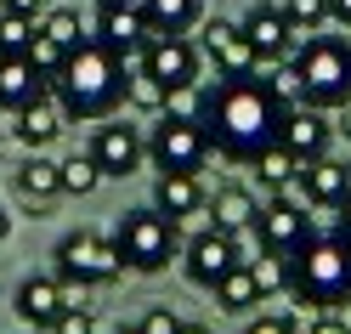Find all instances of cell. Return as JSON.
<instances>
[{
  "label": "cell",
  "instance_id": "19",
  "mask_svg": "<svg viewBox=\"0 0 351 334\" xmlns=\"http://www.w3.org/2000/svg\"><path fill=\"white\" fill-rule=\"evenodd\" d=\"M17 198H23L29 210H46L62 198V170L57 159H46V153H29L23 165H17Z\"/></svg>",
  "mask_w": 351,
  "mask_h": 334
},
{
  "label": "cell",
  "instance_id": "10",
  "mask_svg": "<svg viewBox=\"0 0 351 334\" xmlns=\"http://www.w3.org/2000/svg\"><path fill=\"white\" fill-rule=\"evenodd\" d=\"M199 51L204 62H215V80H255L261 62H255V46L244 23H227V17H210V23L199 29Z\"/></svg>",
  "mask_w": 351,
  "mask_h": 334
},
{
  "label": "cell",
  "instance_id": "38",
  "mask_svg": "<svg viewBox=\"0 0 351 334\" xmlns=\"http://www.w3.org/2000/svg\"><path fill=\"white\" fill-rule=\"evenodd\" d=\"M335 114H340V125H335V130H340V136H351V102H340Z\"/></svg>",
  "mask_w": 351,
  "mask_h": 334
},
{
  "label": "cell",
  "instance_id": "33",
  "mask_svg": "<svg viewBox=\"0 0 351 334\" xmlns=\"http://www.w3.org/2000/svg\"><path fill=\"white\" fill-rule=\"evenodd\" d=\"M46 334H97V318H91V311H85V306L74 300V306L62 311V318H57V323H51Z\"/></svg>",
  "mask_w": 351,
  "mask_h": 334
},
{
  "label": "cell",
  "instance_id": "9",
  "mask_svg": "<svg viewBox=\"0 0 351 334\" xmlns=\"http://www.w3.org/2000/svg\"><path fill=\"white\" fill-rule=\"evenodd\" d=\"M232 266H250L238 232H215V227H204L199 238L182 243V272H187V283H199V289H215V283L232 272Z\"/></svg>",
  "mask_w": 351,
  "mask_h": 334
},
{
  "label": "cell",
  "instance_id": "6",
  "mask_svg": "<svg viewBox=\"0 0 351 334\" xmlns=\"http://www.w3.org/2000/svg\"><path fill=\"white\" fill-rule=\"evenodd\" d=\"M210 136H204V119L199 114H159L147 136V159L159 176H199L204 159H210Z\"/></svg>",
  "mask_w": 351,
  "mask_h": 334
},
{
  "label": "cell",
  "instance_id": "27",
  "mask_svg": "<svg viewBox=\"0 0 351 334\" xmlns=\"http://www.w3.org/2000/svg\"><path fill=\"white\" fill-rule=\"evenodd\" d=\"M34 34H40V17H29V12H12V6H0V57H29Z\"/></svg>",
  "mask_w": 351,
  "mask_h": 334
},
{
  "label": "cell",
  "instance_id": "22",
  "mask_svg": "<svg viewBox=\"0 0 351 334\" xmlns=\"http://www.w3.org/2000/svg\"><path fill=\"white\" fill-rule=\"evenodd\" d=\"M210 204L204 187H199V176H159V187H153V210H165L170 221H187V215H199Z\"/></svg>",
  "mask_w": 351,
  "mask_h": 334
},
{
  "label": "cell",
  "instance_id": "1",
  "mask_svg": "<svg viewBox=\"0 0 351 334\" xmlns=\"http://www.w3.org/2000/svg\"><path fill=\"white\" fill-rule=\"evenodd\" d=\"M283 114H289V97H278L261 74L255 80H215L199 102L210 147L232 165H250L261 147H272L283 130Z\"/></svg>",
  "mask_w": 351,
  "mask_h": 334
},
{
  "label": "cell",
  "instance_id": "12",
  "mask_svg": "<svg viewBox=\"0 0 351 334\" xmlns=\"http://www.w3.org/2000/svg\"><path fill=\"white\" fill-rule=\"evenodd\" d=\"M97 46H108L119 62H130V57H142V46L153 40V23H147V12H142V0H130V6H108V12H97Z\"/></svg>",
  "mask_w": 351,
  "mask_h": 334
},
{
  "label": "cell",
  "instance_id": "18",
  "mask_svg": "<svg viewBox=\"0 0 351 334\" xmlns=\"http://www.w3.org/2000/svg\"><path fill=\"white\" fill-rule=\"evenodd\" d=\"M57 130H62V108H57L51 91H46V97H34L29 108H17V114H12V136L23 142L29 153L51 147V142H57Z\"/></svg>",
  "mask_w": 351,
  "mask_h": 334
},
{
  "label": "cell",
  "instance_id": "32",
  "mask_svg": "<svg viewBox=\"0 0 351 334\" xmlns=\"http://www.w3.org/2000/svg\"><path fill=\"white\" fill-rule=\"evenodd\" d=\"M62 57H69V51H62L51 34H34V46H29V62H34L40 74H46V85H51V74L62 69Z\"/></svg>",
  "mask_w": 351,
  "mask_h": 334
},
{
  "label": "cell",
  "instance_id": "24",
  "mask_svg": "<svg viewBox=\"0 0 351 334\" xmlns=\"http://www.w3.org/2000/svg\"><path fill=\"white\" fill-rule=\"evenodd\" d=\"M250 165H255V176H261V187H267V193H283V187H289L295 176H300V159H295V153L283 147V142L261 147V153H255Z\"/></svg>",
  "mask_w": 351,
  "mask_h": 334
},
{
  "label": "cell",
  "instance_id": "7",
  "mask_svg": "<svg viewBox=\"0 0 351 334\" xmlns=\"http://www.w3.org/2000/svg\"><path fill=\"white\" fill-rule=\"evenodd\" d=\"M57 278L62 283H80V289H102V283H114L119 272H125V255H119V243L114 238H102V232H69V238H62L57 243Z\"/></svg>",
  "mask_w": 351,
  "mask_h": 334
},
{
  "label": "cell",
  "instance_id": "28",
  "mask_svg": "<svg viewBox=\"0 0 351 334\" xmlns=\"http://www.w3.org/2000/svg\"><path fill=\"white\" fill-rule=\"evenodd\" d=\"M57 170H62V193H69V198L97 193V182H102V170H97L91 153H69V159H57Z\"/></svg>",
  "mask_w": 351,
  "mask_h": 334
},
{
  "label": "cell",
  "instance_id": "36",
  "mask_svg": "<svg viewBox=\"0 0 351 334\" xmlns=\"http://www.w3.org/2000/svg\"><path fill=\"white\" fill-rule=\"evenodd\" d=\"M306 334H351V318H340V311H317V323Z\"/></svg>",
  "mask_w": 351,
  "mask_h": 334
},
{
  "label": "cell",
  "instance_id": "29",
  "mask_svg": "<svg viewBox=\"0 0 351 334\" xmlns=\"http://www.w3.org/2000/svg\"><path fill=\"white\" fill-rule=\"evenodd\" d=\"M40 34H51L62 51H74V46H85V40H91V34H85V23H80V12H69V6H57V12L40 17Z\"/></svg>",
  "mask_w": 351,
  "mask_h": 334
},
{
  "label": "cell",
  "instance_id": "35",
  "mask_svg": "<svg viewBox=\"0 0 351 334\" xmlns=\"http://www.w3.org/2000/svg\"><path fill=\"white\" fill-rule=\"evenodd\" d=\"M182 329V318H176L170 306H147V318H142V334H176Z\"/></svg>",
  "mask_w": 351,
  "mask_h": 334
},
{
  "label": "cell",
  "instance_id": "17",
  "mask_svg": "<svg viewBox=\"0 0 351 334\" xmlns=\"http://www.w3.org/2000/svg\"><path fill=\"white\" fill-rule=\"evenodd\" d=\"M300 187H306V204H317V210H340L351 204V165L346 159H312V165H300Z\"/></svg>",
  "mask_w": 351,
  "mask_h": 334
},
{
  "label": "cell",
  "instance_id": "37",
  "mask_svg": "<svg viewBox=\"0 0 351 334\" xmlns=\"http://www.w3.org/2000/svg\"><path fill=\"white\" fill-rule=\"evenodd\" d=\"M328 23H340V29H351V0H328Z\"/></svg>",
  "mask_w": 351,
  "mask_h": 334
},
{
  "label": "cell",
  "instance_id": "2",
  "mask_svg": "<svg viewBox=\"0 0 351 334\" xmlns=\"http://www.w3.org/2000/svg\"><path fill=\"white\" fill-rule=\"evenodd\" d=\"M46 91L57 97L62 119H108L125 102V62L108 46L85 40V46H74L69 57H62V69L51 74Z\"/></svg>",
  "mask_w": 351,
  "mask_h": 334
},
{
  "label": "cell",
  "instance_id": "31",
  "mask_svg": "<svg viewBox=\"0 0 351 334\" xmlns=\"http://www.w3.org/2000/svg\"><path fill=\"white\" fill-rule=\"evenodd\" d=\"M250 272L261 283V295H278V289H289V255H272L267 250V261H250Z\"/></svg>",
  "mask_w": 351,
  "mask_h": 334
},
{
  "label": "cell",
  "instance_id": "40",
  "mask_svg": "<svg viewBox=\"0 0 351 334\" xmlns=\"http://www.w3.org/2000/svg\"><path fill=\"white\" fill-rule=\"evenodd\" d=\"M335 232H340V238L351 243V204H340V227H335Z\"/></svg>",
  "mask_w": 351,
  "mask_h": 334
},
{
  "label": "cell",
  "instance_id": "45",
  "mask_svg": "<svg viewBox=\"0 0 351 334\" xmlns=\"http://www.w3.org/2000/svg\"><path fill=\"white\" fill-rule=\"evenodd\" d=\"M0 6H6V0H0Z\"/></svg>",
  "mask_w": 351,
  "mask_h": 334
},
{
  "label": "cell",
  "instance_id": "44",
  "mask_svg": "<svg viewBox=\"0 0 351 334\" xmlns=\"http://www.w3.org/2000/svg\"><path fill=\"white\" fill-rule=\"evenodd\" d=\"M108 6H130V0H97V12H108Z\"/></svg>",
  "mask_w": 351,
  "mask_h": 334
},
{
  "label": "cell",
  "instance_id": "5",
  "mask_svg": "<svg viewBox=\"0 0 351 334\" xmlns=\"http://www.w3.org/2000/svg\"><path fill=\"white\" fill-rule=\"evenodd\" d=\"M114 243H119V255L130 272H165V266L182 255V221H170L165 210H125L119 215V227H114Z\"/></svg>",
  "mask_w": 351,
  "mask_h": 334
},
{
  "label": "cell",
  "instance_id": "20",
  "mask_svg": "<svg viewBox=\"0 0 351 334\" xmlns=\"http://www.w3.org/2000/svg\"><path fill=\"white\" fill-rule=\"evenodd\" d=\"M34 97H46V74H40L29 57H0V108L17 114V108H29Z\"/></svg>",
  "mask_w": 351,
  "mask_h": 334
},
{
  "label": "cell",
  "instance_id": "16",
  "mask_svg": "<svg viewBox=\"0 0 351 334\" xmlns=\"http://www.w3.org/2000/svg\"><path fill=\"white\" fill-rule=\"evenodd\" d=\"M12 306H17V318H23L29 329H51L62 311L74 306V289L62 283L57 272H51V278H23V283H17V300H12Z\"/></svg>",
  "mask_w": 351,
  "mask_h": 334
},
{
  "label": "cell",
  "instance_id": "39",
  "mask_svg": "<svg viewBox=\"0 0 351 334\" xmlns=\"http://www.w3.org/2000/svg\"><path fill=\"white\" fill-rule=\"evenodd\" d=\"M6 6H12V12H29V17H34L40 6H46V0H6Z\"/></svg>",
  "mask_w": 351,
  "mask_h": 334
},
{
  "label": "cell",
  "instance_id": "14",
  "mask_svg": "<svg viewBox=\"0 0 351 334\" xmlns=\"http://www.w3.org/2000/svg\"><path fill=\"white\" fill-rule=\"evenodd\" d=\"M255 232H261V250H272V255H295L300 243L312 238V221H306V210L295 204V198H272V204H261Z\"/></svg>",
  "mask_w": 351,
  "mask_h": 334
},
{
  "label": "cell",
  "instance_id": "8",
  "mask_svg": "<svg viewBox=\"0 0 351 334\" xmlns=\"http://www.w3.org/2000/svg\"><path fill=\"white\" fill-rule=\"evenodd\" d=\"M142 69L153 74L165 85V91L176 97V91H193V85H199V69H204V51L193 46L187 34H153L147 46H142Z\"/></svg>",
  "mask_w": 351,
  "mask_h": 334
},
{
  "label": "cell",
  "instance_id": "43",
  "mask_svg": "<svg viewBox=\"0 0 351 334\" xmlns=\"http://www.w3.org/2000/svg\"><path fill=\"white\" fill-rule=\"evenodd\" d=\"M114 334H142V323H119V329H114Z\"/></svg>",
  "mask_w": 351,
  "mask_h": 334
},
{
  "label": "cell",
  "instance_id": "25",
  "mask_svg": "<svg viewBox=\"0 0 351 334\" xmlns=\"http://www.w3.org/2000/svg\"><path fill=\"white\" fill-rule=\"evenodd\" d=\"M210 295H215V306H221V311H250V306H261V300H267L250 266H232V272H227L221 283H215Z\"/></svg>",
  "mask_w": 351,
  "mask_h": 334
},
{
  "label": "cell",
  "instance_id": "23",
  "mask_svg": "<svg viewBox=\"0 0 351 334\" xmlns=\"http://www.w3.org/2000/svg\"><path fill=\"white\" fill-rule=\"evenodd\" d=\"M153 34H187L204 23V0H142Z\"/></svg>",
  "mask_w": 351,
  "mask_h": 334
},
{
  "label": "cell",
  "instance_id": "21",
  "mask_svg": "<svg viewBox=\"0 0 351 334\" xmlns=\"http://www.w3.org/2000/svg\"><path fill=\"white\" fill-rule=\"evenodd\" d=\"M204 210H210V227L215 232H250L255 215H261V198L250 187H215V198Z\"/></svg>",
  "mask_w": 351,
  "mask_h": 334
},
{
  "label": "cell",
  "instance_id": "15",
  "mask_svg": "<svg viewBox=\"0 0 351 334\" xmlns=\"http://www.w3.org/2000/svg\"><path fill=\"white\" fill-rule=\"evenodd\" d=\"M278 142L295 153L300 165H312L328 153V142H335V125H328L323 108H306V102H289V114H283V130H278Z\"/></svg>",
  "mask_w": 351,
  "mask_h": 334
},
{
  "label": "cell",
  "instance_id": "34",
  "mask_svg": "<svg viewBox=\"0 0 351 334\" xmlns=\"http://www.w3.org/2000/svg\"><path fill=\"white\" fill-rule=\"evenodd\" d=\"M244 334H300V323L289 318V311H261V318L244 323Z\"/></svg>",
  "mask_w": 351,
  "mask_h": 334
},
{
  "label": "cell",
  "instance_id": "42",
  "mask_svg": "<svg viewBox=\"0 0 351 334\" xmlns=\"http://www.w3.org/2000/svg\"><path fill=\"white\" fill-rule=\"evenodd\" d=\"M176 334H210L204 323H182V329H176Z\"/></svg>",
  "mask_w": 351,
  "mask_h": 334
},
{
  "label": "cell",
  "instance_id": "26",
  "mask_svg": "<svg viewBox=\"0 0 351 334\" xmlns=\"http://www.w3.org/2000/svg\"><path fill=\"white\" fill-rule=\"evenodd\" d=\"M125 102L136 108V114H165V108H170V91L136 62V69H125Z\"/></svg>",
  "mask_w": 351,
  "mask_h": 334
},
{
  "label": "cell",
  "instance_id": "13",
  "mask_svg": "<svg viewBox=\"0 0 351 334\" xmlns=\"http://www.w3.org/2000/svg\"><path fill=\"white\" fill-rule=\"evenodd\" d=\"M85 153L97 159L102 176H130V170L147 159V142H142V130H136V125L108 119V125H97V136H91V147H85Z\"/></svg>",
  "mask_w": 351,
  "mask_h": 334
},
{
  "label": "cell",
  "instance_id": "11",
  "mask_svg": "<svg viewBox=\"0 0 351 334\" xmlns=\"http://www.w3.org/2000/svg\"><path fill=\"white\" fill-rule=\"evenodd\" d=\"M244 34H250V46H255V62H261V69H278V62H289L295 46H300V34L289 29V17H283L278 6H267V0H255V6L244 12Z\"/></svg>",
  "mask_w": 351,
  "mask_h": 334
},
{
  "label": "cell",
  "instance_id": "30",
  "mask_svg": "<svg viewBox=\"0 0 351 334\" xmlns=\"http://www.w3.org/2000/svg\"><path fill=\"white\" fill-rule=\"evenodd\" d=\"M283 17H289V29L306 40V34H317L323 23H328V0H283L278 6Z\"/></svg>",
  "mask_w": 351,
  "mask_h": 334
},
{
  "label": "cell",
  "instance_id": "4",
  "mask_svg": "<svg viewBox=\"0 0 351 334\" xmlns=\"http://www.w3.org/2000/svg\"><path fill=\"white\" fill-rule=\"evenodd\" d=\"M289 69H295V102L323 108V114L351 102V40L346 34H306L289 57Z\"/></svg>",
  "mask_w": 351,
  "mask_h": 334
},
{
  "label": "cell",
  "instance_id": "3",
  "mask_svg": "<svg viewBox=\"0 0 351 334\" xmlns=\"http://www.w3.org/2000/svg\"><path fill=\"white\" fill-rule=\"evenodd\" d=\"M289 295L317 311H340L351 300V243L340 232H312L289 255Z\"/></svg>",
  "mask_w": 351,
  "mask_h": 334
},
{
  "label": "cell",
  "instance_id": "41",
  "mask_svg": "<svg viewBox=\"0 0 351 334\" xmlns=\"http://www.w3.org/2000/svg\"><path fill=\"white\" fill-rule=\"evenodd\" d=\"M6 232H12V215H6V204H0V243H6Z\"/></svg>",
  "mask_w": 351,
  "mask_h": 334
}]
</instances>
